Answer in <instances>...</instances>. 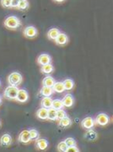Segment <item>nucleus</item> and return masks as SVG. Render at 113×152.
Wrapping results in <instances>:
<instances>
[{
    "instance_id": "nucleus-33",
    "label": "nucleus",
    "mask_w": 113,
    "mask_h": 152,
    "mask_svg": "<svg viewBox=\"0 0 113 152\" xmlns=\"http://www.w3.org/2000/svg\"><path fill=\"white\" fill-rule=\"evenodd\" d=\"M20 1L19 0H12V4H11V8H14V9H17L18 5H19Z\"/></svg>"
},
{
    "instance_id": "nucleus-28",
    "label": "nucleus",
    "mask_w": 113,
    "mask_h": 152,
    "mask_svg": "<svg viewBox=\"0 0 113 152\" xmlns=\"http://www.w3.org/2000/svg\"><path fill=\"white\" fill-rule=\"evenodd\" d=\"M67 116V113L64 111V109H59V110H57V119L58 120H60L62 118H65Z\"/></svg>"
},
{
    "instance_id": "nucleus-1",
    "label": "nucleus",
    "mask_w": 113,
    "mask_h": 152,
    "mask_svg": "<svg viewBox=\"0 0 113 152\" xmlns=\"http://www.w3.org/2000/svg\"><path fill=\"white\" fill-rule=\"evenodd\" d=\"M21 25H22L21 20L15 15H10L9 17H7L4 21V25L5 28L11 30H15L19 29Z\"/></svg>"
},
{
    "instance_id": "nucleus-24",
    "label": "nucleus",
    "mask_w": 113,
    "mask_h": 152,
    "mask_svg": "<svg viewBox=\"0 0 113 152\" xmlns=\"http://www.w3.org/2000/svg\"><path fill=\"white\" fill-rule=\"evenodd\" d=\"M29 6L30 4L28 0H22V1H20L19 5L17 7V10H20V11H25L29 9Z\"/></svg>"
},
{
    "instance_id": "nucleus-7",
    "label": "nucleus",
    "mask_w": 113,
    "mask_h": 152,
    "mask_svg": "<svg viewBox=\"0 0 113 152\" xmlns=\"http://www.w3.org/2000/svg\"><path fill=\"white\" fill-rule=\"evenodd\" d=\"M13 139L10 134H4L0 137V145L4 147H8L12 144Z\"/></svg>"
},
{
    "instance_id": "nucleus-23",
    "label": "nucleus",
    "mask_w": 113,
    "mask_h": 152,
    "mask_svg": "<svg viewBox=\"0 0 113 152\" xmlns=\"http://www.w3.org/2000/svg\"><path fill=\"white\" fill-rule=\"evenodd\" d=\"M52 107L53 108H55L56 110H59V109H62L64 108V103H63V101L61 99H54L52 100Z\"/></svg>"
},
{
    "instance_id": "nucleus-39",
    "label": "nucleus",
    "mask_w": 113,
    "mask_h": 152,
    "mask_svg": "<svg viewBox=\"0 0 113 152\" xmlns=\"http://www.w3.org/2000/svg\"><path fill=\"white\" fill-rule=\"evenodd\" d=\"M112 120H113V118H112Z\"/></svg>"
},
{
    "instance_id": "nucleus-6",
    "label": "nucleus",
    "mask_w": 113,
    "mask_h": 152,
    "mask_svg": "<svg viewBox=\"0 0 113 152\" xmlns=\"http://www.w3.org/2000/svg\"><path fill=\"white\" fill-rule=\"evenodd\" d=\"M15 100L19 103H26L29 100V93L25 89H19Z\"/></svg>"
},
{
    "instance_id": "nucleus-17",
    "label": "nucleus",
    "mask_w": 113,
    "mask_h": 152,
    "mask_svg": "<svg viewBox=\"0 0 113 152\" xmlns=\"http://www.w3.org/2000/svg\"><path fill=\"white\" fill-rule=\"evenodd\" d=\"M56 83L55 79L50 76V75H47L46 77H45L43 80H42V86H46V87H51L52 88V86L54 85V83Z\"/></svg>"
},
{
    "instance_id": "nucleus-8",
    "label": "nucleus",
    "mask_w": 113,
    "mask_h": 152,
    "mask_svg": "<svg viewBox=\"0 0 113 152\" xmlns=\"http://www.w3.org/2000/svg\"><path fill=\"white\" fill-rule=\"evenodd\" d=\"M63 103H64V106L65 108H71L73 107L74 104V98L73 97L72 94L68 93L66 94L64 97V98L62 99Z\"/></svg>"
},
{
    "instance_id": "nucleus-35",
    "label": "nucleus",
    "mask_w": 113,
    "mask_h": 152,
    "mask_svg": "<svg viewBox=\"0 0 113 152\" xmlns=\"http://www.w3.org/2000/svg\"><path fill=\"white\" fill-rule=\"evenodd\" d=\"M2 101H3V98H2V96L0 95V104L2 103Z\"/></svg>"
},
{
    "instance_id": "nucleus-26",
    "label": "nucleus",
    "mask_w": 113,
    "mask_h": 152,
    "mask_svg": "<svg viewBox=\"0 0 113 152\" xmlns=\"http://www.w3.org/2000/svg\"><path fill=\"white\" fill-rule=\"evenodd\" d=\"M84 138H85V139H87V140H95L97 138V134L95 132L94 130L89 129L88 132L85 133Z\"/></svg>"
},
{
    "instance_id": "nucleus-2",
    "label": "nucleus",
    "mask_w": 113,
    "mask_h": 152,
    "mask_svg": "<svg viewBox=\"0 0 113 152\" xmlns=\"http://www.w3.org/2000/svg\"><path fill=\"white\" fill-rule=\"evenodd\" d=\"M23 82V77L22 75L18 72H14L10 73L8 77V83L11 86L19 87Z\"/></svg>"
},
{
    "instance_id": "nucleus-3",
    "label": "nucleus",
    "mask_w": 113,
    "mask_h": 152,
    "mask_svg": "<svg viewBox=\"0 0 113 152\" xmlns=\"http://www.w3.org/2000/svg\"><path fill=\"white\" fill-rule=\"evenodd\" d=\"M18 91H19L18 87L10 85L9 87H7V88L4 89V94H3V97H4V98L8 99V100H15V99H16V97H17Z\"/></svg>"
},
{
    "instance_id": "nucleus-32",
    "label": "nucleus",
    "mask_w": 113,
    "mask_h": 152,
    "mask_svg": "<svg viewBox=\"0 0 113 152\" xmlns=\"http://www.w3.org/2000/svg\"><path fill=\"white\" fill-rule=\"evenodd\" d=\"M79 148L76 145H72V146H68L66 152H79Z\"/></svg>"
},
{
    "instance_id": "nucleus-12",
    "label": "nucleus",
    "mask_w": 113,
    "mask_h": 152,
    "mask_svg": "<svg viewBox=\"0 0 113 152\" xmlns=\"http://www.w3.org/2000/svg\"><path fill=\"white\" fill-rule=\"evenodd\" d=\"M51 62H52V57L47 54L40 55L37 58V63L39 64L41 66L51 63Z\"/></svg>"
},
{
    "instance_id": "nucleus-9",
    "label": "nucleus",
    "mask_w": 113,
    "mask_h": 152,
    "mask_svg": "<svg viewBox=\"0 0 113 152\" xmlns=\"http://www.w3.org/2000/svg\"><path fill=\"white\" fill-rule=\"evenodd\" d=\"M81 125L86 129H91L95 125V121L92 117H86L82 120Z\"/></svg>"
},
{
    "instance_id": "nucleus-37",
    "label": "nucleus",
    "mask_w": 113,
    "mask_h": 152,
    "mask_svg": "<svg viewBox=\"0 0 113 152\" xmlns=\"http://www.w3.org/2000/svg\"><path fill=\"white\" fill-rule=\"evenodd\" d=\"M0 86H1V81H0Z\"/></svg>"
},
{
    "instance_id": "nucleus-19",
    "label": "nucleus",
    "mask_w": 113,
    "mask_h": 152,
    "mask_svg": "<svg viewBox=\"0 0 113 152\" xmlns=\"http://www.w3.org/2000/svg\"><path fill=\"white\" fill-rule=\"evenodd\" d=\"M52 89L55 93H63L64 91H66L65 88H64V83H62V82H56L54 85L52 86Z\"/></svg>"
},
{
    "instance_id": "nucleus-5",
    "label": "nucleus",
    "mask_w": 113,
    "mask_h": 152,
    "mask_svg": "<svg viewBox=\"0 0 113 152\" xmlns=\"http://www.w3.org/2000/svg\"><path fill=\"white\" fill-rule=\"evenodd\" d=\"M95 121V124H98L100 126H106L110 123V118L107 114L101 113L96 116Z\"/></svg>"
},
{
    "instance_id": "nucleus-13",
    "label": "nucleus",
    "mask_w": 113,
    "mask_h": 152,
    "mask_svg": "<svg viewBox=\"0 0 113 152\" xmlns=\"http://www.w3.org/2000/svg\"><path fill=\"white\" fill-rule=\"evenodd\" d=\"M36 117L41 119V120H47L48 119V108H40L37 111H36Z\"/></svg>"
},
{
    "instance_id": "nucleus-15",
    "label": "nucleus",
    "mask_w": 113,
    "mask_h": 152,
    "mask_svg": "<svg viewBox=\"0 0 113 152\" xmlns=\"http://www.w3.org/2000/svg\"><path fill=\"white\" fill-rule=\"evenodd\" d=\"M53 89L51 87H46L42 86V88L40 90V93L43 96V97H51L53 94Z\"/></svg>"
},
{
    "instance_id": "nucleus-18",
    "label": "nucleus",
    "mask_w": 113,
    "mask_h": 152,
    "mask_svg": "<svg viewBox=\"0 0 113 152\" xmlns=\"http://www.w3.org/2000/svg\"><path fill=\"white\" fill-rule=\"evenodd\" d=\"M52 98L51 97H44L41 101V106L43 108H52Z\"/></svg>"
},
{
    "instance_id": "nucleus-11",
    "label": "nucleus",
    "mask_w": 113,
    "mask_h": 152,
    "mask_svg": "<svg viewBox=\"0 0 113 152\" xmlns=\"http://www.w3.org/2000/svg\"><path fill=\"white\" fill-rule=\"evenodd\" d=\"M55 42L59 46H64L69 42V37L66 34H64L63 32H60V34L57 37V39H55Z\"/></svg>"
},
{
    "instance_id": "nucleus-34",
    "label": "nucleus",
    "mask_w": 113,
    "mask_h": 152,
    "mask_svg": "<svg viewBox=\"0 0 113 152\" xmlns=\"http://www.w3.org/2000/svg\"><path fill=\"white\" fill-rule=\"evenodd\" d=\"M54 2H56V3H63V2H64L65 0H53Z\"/></svg>"
},
{
    "instance_id": "nucleus-27",
    "label": "nucleus",
    "mask_w": 113,
    "mask_h": 152,
    "mask_svg": "<svg viewBox=\"0 0 113 152\" xmlns=\"http://www.w3.org/2000/svg\"><path fill=\"white\" fill-rule=\"evenodd\" d=\"M30 140H38L39 139V132L36 130V129H30Z\"/></svg>"
},
{
    "instance_id": "nucleus-36",
    "label": "nucleus",
    "mask_w": 113,
    "mask_h": 152,
    "mask_svg": "<svg viewBox=\"0 0 113 152\" xmlns=\"http://www.w3.org/2000/svg\"><path fill=\"white\" fill-rule=\"evenodd\" d=\"M0 127H1V121H0Z\"/></svg>"
},
{
    "instance_id": "nucleus-10",
    "label": "nucleus",
    "mask_w": 113,
    "mask_h": 152,
    "mask_svg": "<svg viewBox=\"0 0 113 152\" xmlns=\"http://www.w3.org/2000/svg\"><path fill=\"white\" fill-rule=\"evenodd\" d=\"M18 140L20 143H23V144H28V143L30 142L31 140H30L29 130H23V131H21L20 134H19Z\"/></svg>"
},
{
    "instance_id": "nucleus-20",
    "label": "nucleus",
    "mask_w": 113,
    "mask_h": 152,
    "mask_svg": "<svg viewBox=\"0 0 113 152\" xmlns=\"http://www.w3.org/2000/svg\"><path fill=\"white\" fill-rule=\"evenodd\" d=\"M53 71H54V66L51 63L41 66V72L46 75H49L52 72H53Z\"/></svg>"
},
{
    "instance_id": "nucleus-22",
    "label": "nucleus",
    "mask_w": 113,
    "mask_h": 152,
    "mask_svg": "<svg viewBox=\"0 0 113 152\" xmlns=\"http://www.w3.org/2000/svg\"><path fill=\"white\" fill-rule=\"evenodd\" d=\"M63 83H64V88H65V90H66V91H70V90H72V89L74 88V83L72 79H70V78L65 79Z\"/></svg>"
},
{
    "instance_id": "nucleus-25",
    "label": "nucleus",
    "mask_w": 113,
    "mask_h": 152,
    "mask_svg": "<svg viewBox=\"0 0 113 152\" xmlns=\"http://www.w3.org/2000/svg\"><path fill=\"white\" fill-rule=\"evenodd\" d=\"M48 119L51 121L57 120V110L52 107L48 108Z\"/></svg>"
},
{
    "instance_id": "nucleus-31",
    "label": "nucleus",
    "mask_w": 113,
    "mask_h": 152,
    "mask_svg": "<svg viewBox=\"0 0 113 152\" xmlns=\"http://www.w3.org/2000/svg\"><path fill=\"white\" fill-rule=\"evenodd\" d=\"M11 4H12V0H1V5L4 8H11Z\"/></svg>"
},
{
    "instance_id": "nucleus-30",
    "label": "nucleus",
    "mask_w": 113,
    "mask_h": 152,
    "mask_svg": "<svg viewBox=\"0 0 113 152\" xmlns=\"http://www.w3.org/2000/svg\"><path fill=\"white\" fill-rule=\"evenodd\" d=\"M64 142L66 143V145L68 146H72V145H76V140H74V138L69 137L67 139H65Z\"/></svg>"
},
{
    "instance_id": "nucleus-38",
    "label": "nucleus",
    "mask_w": 113,
    "mask_h": 152,
    "mask_svg": "<svg viewBox=\"0 0 113 152\" xmlns=\"http://www.w3.org/2000/svg\"><path fill=\"white\" fill-rule=\"evenodd\" d=\"M19 1H22V0H19Z\"/></svg>"
},
{
    "instance_id": "nucleus-29",
    "label": "nucleus",
    "mask_w": 113,
    "mask_h": 152,
    "mask_svg": "<svg viewBox=\"0 0 113 152\" xmlns=\"http://www.w3.org/2000/svg\"><path fill=\"white\" fill-rule=\"evenodd\" d=\"M67 148H68V145H66V143L64 141H62L58 145V151L60 152H66Z\"/></svg>"
},
{
    "instance_id": "nucleus-21",
    "label": "nucleus",
    "mask_w": 113,
    "mask_h": 152,
    "mask_svg": "<svg viewBox=\"0 0 113 152\" xmlns=\"http://www.w3.org/2000/svg\"><path fill=\"white\" fill-rule=\"evenodd\" d=\"M71 124H72V120H71V118H69V117H68V116H66L65 118L58 120V125L60 127L68 128L69 127Z\"/></svg>"
},
{
    "instance_id": "nucleus-14",
    "label": "nucleus",
    "mask_w": 113,
    "mask_h": 152,
    "mask_svg": "<svg viewBox=\"0 0 113 152\" xmlns=\"http://www.w3.org/2000/svg\"><path fill=\"white\" fill-rule=\"evenodd\" d=\"M35 146L40 151H45L48 147V141L46 139H38L35 141Z\"/></svg>"
},
{
    "instance_id": "nucleus-16",
    "label": "nucleus",
    "mask_w": 113,
    "mask_h": 152,
    "mask_svg": "<svg viewBox=\"0 0 113 152\" xmlns=\"http://www.w3.org/2000/svg\"><path fill=\"white\" fill-rule=\"evenodd\" d=\"M60 32L61 31L58 28H52L47 32V37H48V39H52V40H55L58 36V34H60Z\"/></svg>"
},
{
    "instance_id": "nucleus-4",
    "label": "nucleus",
    "mask_w": 113,
    "mask_h": 152,
    "mask_svg": "<svg viewBox=\"0 0 113 152\" xmlns=\"http://www.w3.org/2000/svg\"><path fill=\"white\" fill-rule=\"evenodd\" d=\"M23 34L27 39H34L38 35V30H36L35 27L32 26V25L27 26L23 30Z\"/></svg>"
}]
</instances>
